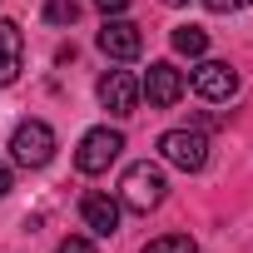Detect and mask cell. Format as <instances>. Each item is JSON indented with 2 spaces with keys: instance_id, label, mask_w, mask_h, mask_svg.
Instances as JSON below:
<instances>
[{
  "instance_id": "5b68a950",
  "label": "cell",
  "mask_w": 253,
  "mask_h": 253,
  "mask_svg": "<svg viewBox=\"0 0 253 253\" xmlns=\"http://www.w3.org/2000/svg\"><path fill=\"white\" fill-rule=\"evenodd\" d=\"M139 94L149 99V109H174V104L184 99V75H179L169 60H159V65H149V75L139 80Z\"/></svg>"
},
{
  "instance_id": "5bb4252c",
  "label": "cell",
  "mask_w": 253,
  "mask_h": 253,
  "mask_svg": "<svg viewBox=\"0 0 253 253\" xmlns=\"http://www.w3.org/2000/svg\"><path fill=\"white\" fill-rule=\"evenodd\" d=\"M55 253H94V243H89V238H80V233H75V238H65V243H60V248H55Z\"/></svg>"
},
{
  "instance_id": "2e32d148",
  "label": "cell",
  "mask_w": 253,
  "mask_h": 253,
  "mask_svg": "<svg viewBox=\"0 0 253 253\" xmlns=\"http://www.w3.org/2000/svg\"><path fill=\"white\" fill-rule=\"evenodd\" d=\"M94 5H99V10H104V15H119V10H124V5H129V0H94Z\"/></svg>"
},
{
  "instance_id": "6da1fadb",
  "label": "cell",
  "mask_w": 253,
  "mask_h": 253,
  "mask_svg": "<svg viewBox=\"0 0 253 253\" xmlns=\"http://www.w3.org/2000/svg\"><path fill=\"white\" fill-rule=\"evenodd\" d=\"M164 189H169L164 184V169L149 164V159H139V164L124 169V179H119V204L134 209V213H149V209L164 204Z\"/></svg>"
},
{
  "instance_id": "3957f363",
  "label": "cell",
  "mask_w": 253,
  "mask_h": 253,
  "mask_svg": "<svg viewBox=\"0 0 253 253\" xmlns=\"http://www.w3.org/2000/svg\"><path fill=\"white\" fill-rule=\"evenodd\" d=\"M119 149H124V134L109 129V124H99V129H89V134L80 139L75 164H80V174H104V169L119 159Z\"/></svg>"
},
{
  "instance_id": "52a82bcc",
  "label": "cell",
  "mask_w": 253,
  "mask_h": 253,
  "mask_svg": "<svg viewBox=\"0 0 253 253\" xmlns=\"http://www.w3.org/2000/svg\"><path fill=\"white\" fill-rule=\"evenodd\" d=\"M99 50H104L109 60H139L144 35H139L134 20H104V30H99Z\"/></svg>"
},
{
  "instance_id": "ba28073f",
  "label": "cell",
  "mask_w": 253,
  "mask_h": 253,
  "mask_svg": "<svg viewBox=\"0 0 253 253\" xmlns=\"http://www.w3.org/2000/svg\"><path fill=\"white\" fill-rule=\"evenodd\" d=\"M194 89L218 104V99H233V94H238V75H233L223 60H204V65H194Z\"/></svg>"
},
{
  "instance_id": "7a4b0ae2",
  "label": "cell",
  "mask_w": 253,
  "mask_h": 253,
  "mask_svg": "<svg viewBox=\"0 0 253 253\" xmlns=\"http://www.w3.org/2000/svg\"><path fill=\"white\" fill-rule=\"evenodd\" d=\"M10 154H15V164H25V169H45V164L55 159V129H50L45 119H25V124H15Z\"/></svg>"
},
{
  "instance_id": "9c48e42d",
  "label": "cell",
  "mask_w": 253,
  "mask_h": 253,
  "mask_svg": "<svg viewBox=\"0 0 253 253\" xmlns=\"http://www.w3.org/2000/svg\"><path fill=\"white\" fill-rule=\"evenodd\" d=\"M80 218H84L89 233L109 238V233H119V199H109V194H84V199H80Z\"/></svg>"
},
{
  "instance_id": "7c38bea8",
  "label": "cell",
  "mask_w": 253,
  "mask_h": 253,
  "mask_svg": "<svg viewBox=\"0 0 253 253\" xmlns=\"http://www.w3.org/2000/svg\"><path fill=\"white\" fill-rule=\"evenodd\" d=\"M144 253H199V248H194L189 233H164V238H149Z\"/></svg>"
},
{
  "instance_id": "e0dca14e",
  "label": "cell",
  "mask_w": 253,
  "mask_h": 253,
  "mask_svg": "<svg viewBox=\"0 0 253 253\" xmlns=\"http://www.w3.org/2000/svg\"><path fill=\"white\" fill-rule=\"evenodd\" d=\"M5 194H10V169L0 164V199H5Z\"/></svg>"
},
{
  "instance_id": "277c9868",
  "label": "cell",
  "mask_w": 253,
  "mask_h": 253,
  "mask_svg": "<svg viewBox=\"0 0 253 253\" xmlns=\"http://www.w3.org/2000/svg\"><path fill=\"white\" fill-rule=\"evenodd\" d=\"M159 154H164L174 169H184V174H199V169L209 164V139H204L199 129H169V134L159 139Z\"/></svg>"
},
{
  "instance_id": "8992f818",
  "label": "cell",
  "mask_w": 253,
  "mask_h": 253,
  "mask_svg": "<svg viewBox=\"0 0 253 253\" xmlns=\"http://www.w3.org/2000/svg\"><path fill=\"white\" fill-rule=\"evenodd\" d=\"M99 104L109 109V114H134L139 109V80L129 75V70H109L104 80H99Z\"/></svg>"
},
{
  "instance_id": "9a60e30c",
  "label": "cell",
  "mask_w": 253,
  "mask_h": 253,
  "mask_svg": "<svg viewBox=\"0 0 253 253\" xmlns=\"http://www.w3.org/2000/svg\"><path fill=\"white\" fill-rule=\"evenodd\" d=\"M204 5H209L213 15H228V10H243V5H253V0H204Z\"/></svg>"
},
{
  "instance_id": "ac0fdd59",
  "label": "cell",
  "mask_w": 253,
  "mask_h": 253,
  "mask_svg": "<svg viewBox=\"0 0 253 253\" xmlns=\"http://www.w3.org/2000/svg\"><path fill=\"white\" fill-rule=\"evenodd\" d=\"M164 5H189V0H164Z\"/></svg>"
},
{
  "instance_id": "4fadbf2b",
  "label": "cell",
  "mask_w": 253,
  "mask_h": 253,
  "mask_svg": "<svg viewBox=\"0 0 253 253\" xmlns=\"http://www.w3.org/2000/svg\"><path fill=\"white\" fill-rule=\"evenodd\" d=\"M75 15H80L75 0H45V20L50 25H75Z\"/></svg>"
},
{
  "instance_id": "8fae6325",
  "label": "cell",
  "mask_w": 253,
  "mask_h": 253,
  "mask_svg": "<svg viewBox=\"0 0 253 253\" xmlns=\"http://www.w3.org/2000/svg\"><path fill=\"white\" fill-rule=\"evenodd\" d=\"M174 50L189 55V60H199V55L209 50V35H204L199 25H179V30H174Z\"/></svg>"
},
{
  "instance_id": "30bf717a",
  "label": "cell",
  "mask_w": 253,
  "mask_h": 253,
  "mask_svg": "<svg viewBox=\"0 0 253 253\" xmlns=\"http://www.w3.org/2000/svg\"><path fill=\"white\" fill-rule=\"evenodd\" d=\"M20 65H25V35L15 20H0V84H15Z\"/></svg>"
}]
</instances>
